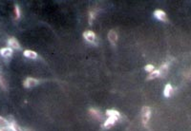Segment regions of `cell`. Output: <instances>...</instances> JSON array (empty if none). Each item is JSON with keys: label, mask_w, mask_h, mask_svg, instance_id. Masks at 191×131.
Listing matches in <instances>:
<instances>
[{"label": "cell", "mask_w": 191, "mask_h": 131, "mask_svg": "<svg viewBox=\"0 0 191 131\" xmlns=\"http://www.w3.org/2000/svg\"><path fill=\"white\" fill-rule=\"evenodd\" d=\"M151 116V108L149 106H143V110H141V119H143V123L146 124L148 121L150 119Z\"/></svg>", "instance_id": "6da1fadb"}, {"label": "cell", "mask_w": 191, "mask_h": 131, "mask_svg": "<svg viewBox=\"0 0 191 131\" xmlns=\"http://www.w3.org/2000/svg\"><path fill=\"white\" fill-rule=\"evenodd\" d=\"M108 39H109L110 43L112 45H116L117 41H118V33L115 29H111L108 33Z\"/></svg>", "instance_id": "7a4b0ae2"}, {"label": "cell", "mask_w": 191, "mask_h": 131, "mask_svg": "<svg viewBox=\"0 0 191 131\" xmlns=\"http://www.w3.org/2000/svg\"><path fill=\"white\" fill-rule=\"evenodd\" d=\"M37 84H38V80L35 79V78L29 77V78H27V79H26L25 82H24V87H27V88H29V87H33L37 86Z\"/></svg>", "instance_id": "3957f363"}, {"label": "cell", "mask_w": 191, "mask_h": 131, "mask_svg": "<svg viewBox=\"0 0 191 131\" xmlns=\"http://www.w3.org/2000/svg\"><path fill=\"white\" fill-rule=\"evenodd\" d=\"M154 15H155V17L158 18L159 20L166 21V14L163 11H162V10H156L154 12Z\"/></svg>", "instance_id": "277c9868"}, {"label": "cell", "mask_w": 191, "mask_h": 131, "mask_svg": "<svg viewBox=\"0 0 191 131\" xmlns=\"http://www.w3.org/2000/svg\"><path fill=\"white\" fill-rule=\"evenodd\" d=\"M118 119V117L116 116H109V118L105 121L104 123V127H106V128H109V127H111L113 124H115V123L117 122V120Z\"/></svg>", "instance_id": "5b68a950"}, {"label": "cell", "mask_w": 191, "mask_h": 131, "mask_svg": "<svg viewBox=\"0 0 191 131\" xmlns=\"http://www.w3.org/2000/svg\"><path fill=\"white\" fill-rule=\"evenodd\" d=\"M83 37L86 39L88 42H94L96 39V35L92 31H86L83 32Z\"/></svg>", "instance_id": "8992f818"}, {"label": "cell", "mask_w": 191, "mask_h": 131, "mask_svg": "<svg viewBox=\"0 0 191 131\" xmlns=\"http://www.w3.org/2000/svg\"><path fill=\"white\" fill-rule=\"evenodd\" d=\"M8 44L11 48H15V50H19V48H20V45H19L18 41L16 40L15 37L10 38L8 41Z\"/></svg>", "instance_id": "52a82bcc"}, {"label": "cell", "mask_w": 191, "mask_h": 131, "mask_svg": "<svg viewBox=\"0 0 191 131\" xmlns=\"http://www.w3.org/2000/svg\"><path fill=\"white\" fill-rule=\"evenodd\" d=\"M0 53L4 57H10L12 54V50L11 48H3L0 50Z\"/></svg>", "instance_id": "ba28073f"}, {"label": "cell", "mask_w": 191, "mask_h": 131, "mask_svg": "<svg viewBox=\"0 0 191 131\" xmlns=\"http://www.w3.org/2000/svg\"><path fill=\"white\" fill-rule=\"evenodd\" d=\"M89 112H90L91 115L94 118H96L97 120H101V118H102V115H101L100 111L96 109V108H91L90 110H89Z\"/></svg>", "instance_id": "9c48e42d"}, {"label": "cell", "mask_w": 191, "mask_h": 131, "mask_svg": "<svg viewBox=\"0 0 191 131\" xmlns=\"http://www.w3.org/2000/svg\"><path fill=\"white\" fill-rule=\"evenodd\" d=\"M24 56H26L27 58H32V59H35L37 57V54L35 51L33 50H25L24 51Z\"/></svg>", "instance_id": "30bf717a"}, {"label": "cell", "mask_w": 191, "mask_h": 131, "mask_svg": "<svg viewBox=\"0 0 191 131\" xmlns=\"http://www.w3.org/2000/svg\"><path fill=\"white\" fill-rule=\"evenodd\" d=\"M159 72H160V75L161 76H165L166 75V73L168 72V65L167 64H163L162 67H161V70H159Z\"/></svg>", "instance_id": "8fae6325"}, {"label": "cell", "mask_w": 191, "mask_h": 131, "mask_svg": "<svg viewBox=\"0 0 191 131\" xmlns=\"http://www.w3.org/2000/svg\"><path fill=\"white\" fill-rule=\"evenodd\" d=\"M172 87H171V85H166L165 87H164V90H163V94L165 97H169L171 93H172Z\"/></svg>", "instance_id": "7c38bea8"}, {"label": "cell", "mask_w": 191, "mask_h": 131, "mask_svg": "<svg viewBox=\"0 0 191 131\" xmlns=\"http://www.w3.org/2000/svg\"><path fill=\"white\" fill-rule=\"evenodd\" d=\"M160 75V72H159V70H153V71H151V73L148 75V77H147V79L148 80H152V79H155L156 77H158Z\"/></svg>", "instance_id": "4fadbf2b"}, {"label": "cell", "mask_w": 191, "mask_h": 131, "mask_svg": "<svg viewBox=\"0 0 191 131\" xmlns=\"http://www.w3.org/2000/svg\"><path fill=\"white\" fill-rule=\"evenodd\" d=\"M106 114L108 116H116V117H120V112L115 109H109L106 111Z\"/></svg>", "instance_id": "5bb4252c"}, {"label": "cell", "mask_w": 191, "mask_h": 131, "mask_svg": "<svg viewBox=\"0 0 191 131\" xmlns=\"http://www.w3.org/2000/svg\"><path fill=\"white\" fill-rule=\"evenodd\" d=\"M9 126H10V127H11V129L12 131H22L20 127H19L18 124L16 123H15V122H12V123H10Z\"/></svg>", "instance_id": "9a60e30c"}, {"label": "cell", "mask_w": 191, "mask_h": 131, "mask_svg": "<svg viewBox=\"0 0 191 131\" xmlns=\"http://www.w3.org/2000/svg\"><path fill=\"white\" fill-rule=\"evenodd\" d=\"M9 126L8 121L6 120V119H4L3 117L0 116V126H1V127H5V126Z\"/></svg>", "instance_id": "2e32d148"}, {"label": "cell", "mask_w": 191, "mask_h": 131, "mask_svg": "<svg viewBox=\"0 0 191 131\" xmlns=\"http://www.w3.org/2000/svg\"><path fill=\"white\" fill-rule=\"evenodd\" d=\"M0 87H2L4 89L7 88V82H6V80L2 76H0Z\"/></svg>", "instance_id": "e0dca14e"}, {"label": "cell", "mask_w": 191, "mask_h": 131, "mask_svg": "<svg viewBox=\"0 0 191 131\" xmlns=\"http://www.w3.org/2000/svg\"><path fill=\"white\" fill-rule=\"evenodd\" d=\"M15 12L16 18H19V17H20V11H19L18 5H15Z\"/></svg>", "instance_id": "ac0fdd59"}, {"label": "cell", "mask_w": 191, "mask_h": 131, "mask_svg": "<svg viewBox=\"0 0 191 131\" xmlns=\"http://www.w3.org/2000/svg\"><path fill=\"white\" fill-rule=\"evenodd\" d=\"M144 70L146 71H153L154 70V66L153 65H147L145 68H144Z\"/></svg>", "instance_id": "d6986e66"}, {"label": "cell", "mask_w": 191, "mask_h": 131, "mask_svg": "<svg viewBox=\"0 0 191 131\" xmlns=\"http://www.w3.org/2000/svg\"><path fill=\"white\" fill-rule=\"evenodd\" d=\"M94 17H95V12H90V18H89V19H90V21H89V22H90V24H91L92 22H93Z\"/></svg>", "instance_id": "ffe728a7"}, {"label": "cell", "mask_w": 191, "mask_h": 131, "mask_svg": "<svg viewBox=\"0 0 191 131\" xmlns=\"http://www.w3.org/2000/svg\"><path fill=\"white\" fill-rule=\"evenodd\" d=\"M0 131H1V130H0Z\"/></svg>", "instance_id": "44dd1931"}]
</instances>
